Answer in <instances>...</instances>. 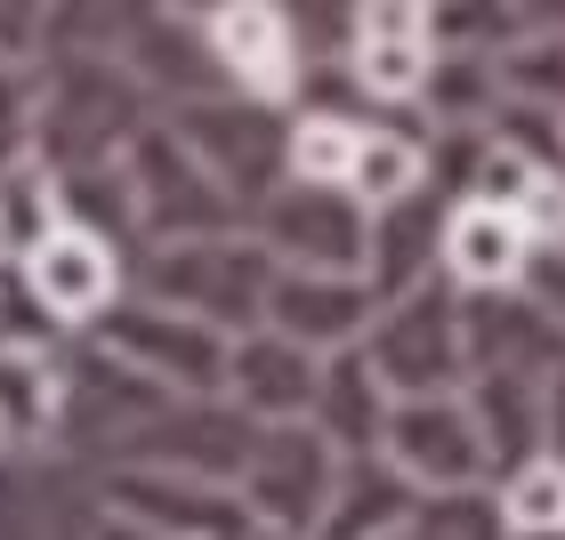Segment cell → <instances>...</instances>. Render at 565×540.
<instances>
[{"label":"cell","mask_w":565,"mask_h":540,"mask_svg":"<svg viewBox=\"0 0 565 540\" xmlns=\"http://www.w3.org/2000/svg\"><path fill=\"white\" fill-rule=\"evenodd\" d=\"M275 250L250 235H211V242H162L146 250V259L130 267V291L170 306V315H194L226 331V339H250V331H267V299H275Z\"/></svg>","instance_id":"cell-1"},{"label":"cell","mask_w":565,"mask_h":540,"mask_svg":"<svg viewBox=\"0 0 565 540\" xmlns=\"http://www.w3.org/2000/svg\"><path fill=\"white\" fill-rule=\"evenodd\" d=\"M162 106L138 89L121 57H41V162L49 170H106L153 130Z\"/></svg>","instance_id":"cell-2"},{"label":"cell","mask_w":565,"mask_h":540,"mask_svg":"<svg viewBox=\"0 0 565 540\" xmlns=\"http://www.w3.org/2000/svg\"><path fill=\"white\" fill-rule=\"evenodd\" d=\"M121 177H130V194H138L146 250H162V242H211V235H243V226H250V210L194 162V145L170 130V114L130 138Z\"/></svg>","instance_id":"cell-3"},{"label":"cell","mask_w":565,"mask_h":540,"mask_svg":"<svg viewBox=\"0 0 565 540\" xmlns=\"http://www.w3.org/2000/svg\"><path fill=\"white\" fill-rule=\"evenodd\" d=\"M170 130L194 145V162L211 170L250 218H259V202H275L291 186V114L282 106H259V97L226 89V97H202V106H178Z\"/></svg>","instance_id":"cell-4"},{"label":"cell","mask_w":565,"mask_h":540,"mask_svg":"<svg viewBox=\"0 0 565 540\" xmlns=\"http://www.w3.org/2000/svg\"><path fill=\"white\" fill-rule=\"evenodd\" d=\"M372 371L388 379L396 403H428V396H460L469 388V339H460V291L452 282H428V291L380 306L372 323Z\"/></svg>","instance_id":"cell-5"},{"label":"cell","mask_w":565,"mask_h":540,"mask_svg":"<svg viewBox=\"0 0 565 540\" xmlns=\"http://www.w3.org/2000/svg\"><path fill=\"white\" fill-rule=\"evenodd\" d=\"M82 339H97L106 355H121V364H138L146 379H162L170 396H226V355H235V339L194 315H170V306L153 299H121L97 331H82Z\"/></svg>","instance_id":"cell-6"},{"label":"cell","mask_w":565,"mask_h":540,"mask_svg":"<svg viewBox=\"0 0 565 540\" xmlns=\"http://www.w3.org/2000/svg\"><path fill=\"white\" fill-rule=\"evenodd\" d=\"M250 235L275 250L282 274H364L372 267V210L348 186H282L275 202H259Z\"/></svg>","instance_id":"cell-7"},{"label":"cell","mask_w":565,"mask_h":540,"mask_svg":"<svg viewBox=\"0 0 565 540\" xmlns=\"http://www.w3.org/2000/svg\"><path fill=\"white\" fill-rule=\"evenodd\" d=\"M259 435L267 428H250L226 396H186L153 428H138L130 444L106 460V476L114 468H170V476H202V484H235L243 493V468H250V452H259Z\"/></svg>","instance_id":"cell-8"},{"label":"cell","mask_w":565,"mask_h":540,"mask_svg":"<svg viewBox=\"0 0 565 540\" xmlns=\"http://www.w3.org/2000/svg\"><path fill=\"white\" fill-rule=\"evenodd\" d=\"M428 73H436L428 0H364V9H348V82L364 89V106L396 121L404 106H420Z\"/></svg>","instance_id":"cell-9"},{"label":"cell","mask_w":565,"mask_h":540,"mask_svg":"<svg viewBox=\"0 0 565 540\" xmlns=\"http://www.w3.org/2000/svg\"><path fill=\"white\" fill-rule=\"evenodd\" d=\"M106 484L65 452H0V540H97Z\"/></svg>","instance_id":"cell-10"},{"label":"cell","mask_w":565,"mask_h":540,"mask_svg":"<svg viewBox=\"0 0 565 540\" xmlns=\"http://www.w3.org/2000/svg\"><path fill=\"white\" fill-rule=\"evenodd\" d=\"M331 493H340V452L323 444L316 428H267L259 452L243 468V500L259 532H291V540H316L331 517Z\"/></svg>","instance_id":"cell-11"},{"label":"cell","mask_w":565,"mask_h":540,"mask_svg":"<svg viewBox=\"0 0 565 540\" xmlns=\"http://www.w3.org/2000/svg\"><path fill=\"white\" fill-rule=\"evenodd\" d=\"M97 484H106V517L146 525L162 540H259V517L235 484H202L170 468H114Z\"/></svg>","instance_id":"cell-12"},{"label":"cell","mask_w":565,"mask_h":540,"mask_svg":"<svg viewBox=\"0 0 565 540\" xmlns=\"http://www.w3.org/2000/svg\"><path fill=\"white\" fill-rule=\"evenodd\" d=\"M121 65L138 73V89L162 114L235 89V82H226V65H218V48H211L202 9H130V24H121Z\"/></svg>","instance_id":"cell-13"},{"label":"cell","mask_w":565,"mask_h":540,"mask_svg":"<svg viewBox=\"0 0 565 540\" xmlns=\"http://www.w3.org/2000/svg\"><path fill=\"white\" fill-rule=\"evenodd\" d=\"M380 452H388L420 493H477V484H493V452H484V435L469 420V396L396 403L388 444H380Z\"/></svg>","instance_id":"cell-14"},{"label":"cell","mask_w":565,"mask_h":540,"mask_svg":"<svg viewBox=\"0 0 565 540\" xmlns=\"http://www.w3.org/2000/svg\"><path fill=\"white\" fill-rule=\"evenodd\" d=\"M211 24V48L226 65V82L259 106H299V82H307V57H299V33H291V9H267V0H226V9H202Z\"/></svg>","instance_id":"cell-15"},{"label":"cell","mask_w":565,"mask_h":540,"mask_svg":"<svg viewBox=\"0 0 565 540\" xmlns=\"http://www.w3.org/2000/svg\"><path fill=\"white\" fill-rule=\"evenodd\" d=\"M24 274H33L41 306L73 331V339H82V331H97L121 299H130V259H121V250H106L97 235H82V226H57V235L24 259Z\"/></svg>","instance_id":"cell-16"},{"label":"cell","mask_w":565,"mask_h":540,"mask_svg":"<svg viewBox=\"0 0 565 540\" xmlns=\"http://www.w3.org/2000/svg\"><path fill=\"white\" fill-rule=\"evenodd\" d=\"M460 339H469V379L484 371H525L550 379L565 364V331L533 291H460Z\"/></svg>","instance_id":"cell-17"},{"label":"cell","mask_w":565,"mask_h":540,"mask_svg":"<svg viewBox=\"0 0 565 540\" xmlns=\"http://www.w3.org/2000/svg\"><path fill=\"white\" fill-rule=\"evenodd\" d=\"M372 323H380V291L364 274H282L267 299V331H282L291 347L323 355V364L364 347Z\"/></svg>","instance_id":"cell-18"},{"label":"cell","mask_w":565,"mask_h":540,"mask_svg":"<svg viewBox=\"0 0 565 540\" xmlns=\"http://www.w3.org/2000/svg\"><path fill=\"white\" fill-rule=\"evenodd\" d=\"M316 388H323V355L291 347L282 331H250L226 355V403L250 428H299L316 420Z\"/></svg>","instance_id":"cell-19"},{"label":"cell","mask_w":565,"mask_h":540,"mask_svg":"<svg viewBox=\"0 0 565 540\" xmlns=\"http://www.w3.org/2000/svg\"><path fill=\"white\" fill-rule=\"evenodd\" d=\"M460 202H445L436 186H420L413 202H396V210L372 218V267L364 282L380 291V306L428 291V282H445V226H452Z\"/></svg>","instance_id":"cell-20"},{"label":"cell","mask_w":565,"mask_h":540,"mask_svg":"<svg viewBox=\"0 0 565 540\" xmlns=\"http://www.w3.org/2000/svg\"><path fill=\"white\" fill-rule=\"evenodd\" d=\"M533 235L509 210H484V202H460L452 226H445V282L452 291H525V274H533Z\"/></svg>","instance_id":"cell-21"},{"label":"cell","mask_w":565,"mask_h":540,"mask_svg":"<svg viewBox=\"0 0 565 540\" xmlns=\"http://www.w3.org/2000/svg\"><path fill=\"white\" fill-rule=\"evenodd\" d=\"M542 388H550V379H525V371H484V379L460 388L477 435H484V452H493V484L550 452V396Z\"/></svg>","instance_id":"cell-22"},{"label":"cell","mask_w":565,"mask_h":540,"mask_svg":"<svg viewBox=\"0 0 565 540\" xmlns=\"http://www.w3.org/2000/svg\"><path fill=\"white\" fill-rule=\"evenodd\" d=\"M420 517V484L396 468L388 452H355L340 460V493H331V517L316 540H396Z\"/></svg>","instance_id":"cell-23"},{"label":"cell","mask_w":565,"mask_h":540,"mask_svg":"<svg viewBox=\"0 0 565 540\" xmlns=\"http://www.w3.org/2000/svg\"><path fill=\"white\" fill-rule=\"evenodd\" d=\"M388 420H396V396H388V379L372 371V355L364 347H348V355H331L323 364V388H316V428L340 460L355 452H380L388 444Z\"/></svg>","instance_id":"cell-24"},{"label":"cell","mask_w":565,"mask_h":540,"mask_svg":"<svg viewBox=\"0 0 565 540\" xmlns=\"http://www.w3.org/2000/svg\"><path fill=\"white\" fill-rule=\"evenodd\" d=\"M57 355H9L0 347V452H57Z\"/></svg>","instance_id":"cell-25"},{"label":"cell","mask_w":565,"mask_h":540,"mask_svg":"<svg viewBox=\"0 0 565 540\" xmlns=\"http://www.w3.org/2000/svg\"><path fill=\"white\" fill-rule=\"evenodd\" d=\"M57 210L65 226H82V235H97L106 250H121V259H146V226H138V194H130V177H121V162L106 170H65L57 177Z\"/></svg>","instance_id":"cell-26"},{"label":"cell","mask_w":565,"mask_h":540,"mask_svg":"<svg viewBox=\"0 0 565 540\" xmlns=\"http://www.w3.org/2000/svg\"><path fill=\"white\" fill-rule=\"evenodd\" d=\"M420 186H428V138L413 130V121H388V114H380L372 130H364V153H355L348 194L380 218V210H396V202H413Z\"/></svg>","instance_id":"cell-27"},{"label":"cell","mask_w":565,"mask_h":540,"mask_svg":"<svg viewBox=\"0 0 565 540\" xmlns=\"http://www.w3.org/2000/svg\"><path fill=\"white\" fill-rule=\"evenodd\" d=\"M420 130L445 138V130H493L501 114V65L493 57H469V48H436V73L420 89Z\"/></svg>","instance_id":"cell-28"},{"label":"cell","mask_w":565,"mask_h":540,"mask_svg":"<svg viewBox=\"0 0 565 540\" xmlns=\"http://www.w3.org/2000/svg\"><path fill=\"white\" fill-rule=\"evenodd\" d=\"M57 226H65V210H57V170H49V162L0 170V259L24 267L49 235H57Z\"/></svg>","instance_id":"cell-29"},{"label":"cell","mask_w":565,"mask_h":540,"mask_svg":"<svg viewBox=\"0 0 565 540\" xmlns=\"http://www.w3.org/2000/svg\"><path fill=\"white\" fill-rule=\"evenodd\" d=\"M372 121L380 114H291V177L299 186H348Z\"/></svg>","instance_id":"cell-30"},{"label":"cell","mask_w":565,"mask_h":540,"mask_svg":"<svg viewBox=\"0 0 565 540\" xmlns=\"http://www.w3.org/2000/svg\"><path fill=\"white\" fill-rule=\"evenodd\" d=\"M493 65H501V106L565 114V9H550V24H533V33Z\"/></svg>","instance_id":"cell-31"},{"label":"cell","mask_w":565,"mask_h":540,"mask_svg":"<svg viewBox=\"0 0 565 540\" xmlns=\"http://www.w3.org/2000/svg\"><path fill=\"white\" fill-rule=\"evenodd\" d=\"M501 493V517H509V532L518 540H542V532H565V460H525L518 476H501L493 484Z\"/></svg>","instance_id":"cell-32"},{"label":"cell","mask_w":565,"mask_h":540,"mask_svg":"<svg viewBox=\"0 0 565 540\" xmlns=\"http://www.w3.org/2000/svg\"><path fill=\"white\" fill-rule=\"evenodd\" d=\"M0 347H9V355H65L73 347V331L41 306L33 274L9 267V259H0Z\"/></svg>","instance_id":"cell-33"},{"label":"cell","mask_w":565,"mask_h":540,"mask_svg":"<svg viewBox=\"0 0 565 540\" xmlns=\"http://www.w3.org/2000/svg\"><path fill=\"white\" fill-rule=\"evenodd\" d=\"M413 540H518V532L501 517V493L477 484V493H420Z\"/></svg>","instance_id":"cell-34"},{"label":"cell","mask_w":565,"mask_h":540,"mask_svg":"<svg viewBox=\"0 0 565 540\" xmlns=\"http://www.w3.org/2000/svg\"><path fill=\"white\" fill-rule=\"evenodd\" d=\"M41 162V65L0 57V170Z\"/></svg>","instance_id":"cell-35"},{"label":"cell","mask_w":565,"mask_h":540,"mask_svg":"<svg viewBox=\"0 0 565 540\" xmlns=\"http://www.w3.org/2000/svg\"><path fill=\"white\" fill-rule=\"evenodd\" d=\"M542 186V162H525L518 145H501L493 130H484V153H477V177H469V202H484V210H525V194Z\"/></svg>","instance_id":"cell-36"},{"label":"cell","mask_w":565,"mask_h":540,"mask_svg":"<svg viewBox=\"0 0 565 540\" xmlns=\"http://www.w3.org/2000/svg\"><path fill=\"white\" fill-rule=\"evenodd\" d=\"M518 226L533 235V250H565V170H542V186L525 194Z\"/></svg>","instance_id":"cell-37"},{"label":"cell","mask_w":565,"mask_h":540,"mask_svg":"<svg viewBox=\"0 0 565 540\" xmlns=\"http://www.w3.org/2000/svg\"><path fill=\"white\" fill-rule=\"evenodd\" d=\"M0 57L9 65H41V9L33 0H0Z\"/></svg>","instance_id":"cell-38"},{"label":"cell","mask_w":565,"mask_h":540,"mask_svg":"<svg viewBox=\"0 0 565 540\" xmlns=\"http://www.w3.org/2000/svg\"><path fill=\"white\" fill-rule=\"evenodd\" d=\"M525 291L550 306L557 315V331H565V250H542V259H533V274H525Z\"/></svg>","instance_id":"cell-39"},{"label":"cell","mask_w":565,"mask_h":540,"mask_svg":"<svg viewBox=\"0 0 565 540\" xmlns=\"http://www.w3.org/2000/svg\"><path fill=\"white\" fill-rule=\"evenodd\" d=\"M542 396H550V460H565V364L550 371V388H542Z\"/></svg>","instance_id":"cell-40"},{"label":"cell","mask_w":565,"mask_h":540,"mask_svg":"<svg viewBox=\"0 0 565 540\" xmlns=\"http://www.w3.org/2000/svg\"><path fill=\"white\" fill-rule=\"evenodd\" d=\"M97 540H162V532H146V525H121V517H106V532Z\"/></svg>","instance_id":"cell-41"},{"label":"cell","mask_w":565,"mask_h":540,"mask_svg":"<svg viewBox=\"0 0 565 540\" xmlns=\"http://www.w3.org/2000/svg\"><path fill=\"white\" fill-rule=\"evenodd\" d=\"M259 540H291V532H259Z\"/></svg>","instance_id":"cell-42"},{"label":"cell","mask_w":565,"mask_h":540,"mask_svg":"<svg viewBox=\"0 0 565 540\" xmlns=\"http://www.w3.org/2000/svg\"><path fill=\"white\" fill-rule=\"evenodd\" d=\"M396 540H413V532H396Z\"/></svg>","instance_id":"cell-43"}]
</instances>
